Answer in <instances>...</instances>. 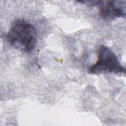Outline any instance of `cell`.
Masks as SVG:
<instances>
[{
	"label": "cell",
	"mask_w": 126,
	"mask_h": 126,
	"mask_svg": "<svg viewBox=\"0 0 126 126\" xmlns=\"http://www.w3.org/2000/svg\"><path fill=\"white\" fill-rule=\"evenodd\" d=\"M100 0H81V1H78V2H80L81 3L84 4L87 6H94L98 5L100 3Z\"/></svg>",
	"instance_id": "4"
},
{
	"label": "cell",
	"mask_w": 126,
	"mask_h": 126,
	"mask_svg": "<svg viewBox=\"0 0 126 126\" xmlns=\"http://www.w3.org/2000/svg\"><path fill=\"white\" fill-rule=\"evenodd\" d=\"M7 39L17 50L30 52L34 49L36 42V30L30 23L22 19L16 20L8 32Z\"/></svg>",
	"instance_id": "1"
},
{
	"label": "cell",
	"mask_w": 126,
	"mask_h": 126,
	"mask_svg": "<svg viewBox=\"0 0 126 126\" xmlns=\"http://www.w3.org/2000/svg\"><path fill=\"white\" fill-rule=\"evenodd\" d=\"M98 5L99 14L104 20H113L126 17V0H100Z\"/></svg>",
	"instance_id": "3"
},
{
	"label": "cell",
	"mask_w": 126,
	"mask_h": 126,
	"mask_svg": "<svg viewBox=\"0 0 126 126\" xmlns=\"http://www.w3.org/2000/svg\"><path fill=\"white\" fill-rule=\"evenodd\" d=\"M126 68L119 62L115 53L109 47L101 45L98 50L97 60L89 69V73L98 75L103 73H125Z\"/></svg>",
	"instance_id": "2"
}]
</instances>
